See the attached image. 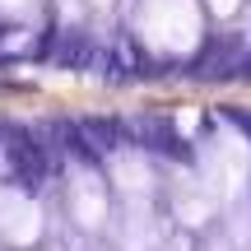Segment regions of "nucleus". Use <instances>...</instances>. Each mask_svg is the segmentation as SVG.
Instances as JSON below:
<instances>
[{
	"instance_id": "obj_5",
	"label": "nucleus",
	"mask_w": 251,
	"mask_h": 251,
	"mask_svg": "<svg viewBox=\"0 0 251 251\" xmlns=\"http://www.w3.org/2000/svg\"><path fill=\"white\" fill-rule=\"evenodd\" d=\"M158 219H153L149 209V196H130V205H126V214L117 219V247L121 251H153L158 247Z\"/></svg>"
},
{
	"instance_id": "obj_6",
	"label": "nucleus",
	"mask_w": 251,
	"mask_h": 251,
	"mask_svg": "<svg viewBox=\"0 0 251 251\" xmlns=\"http://www.w3.org/2000/svg\"><path fill=\"white\" fill-rule=\"evenodd\" d=\"M214 205H219V200H214V191L205 186V177H200V172H196V177H191V172H181V177L172 181V214H177L186 228L205 224V219L214 214Z\"/></svg>"
},
{
	"instance_id": "obj_10",
	"label": "nucleus",
	"mask_w": 251,
	"mask_h": 251,
	"mask_svg": "<svg viewBox=\"0 0 251 251\" xmlns=\"http://www.w3.org/2000/svg\"><path fill=\"white\" fill-rule=\"evenodd\" d=\"M163 251H191V242H186V237H172V242L163 247Z\"/></svg>"
},
{
	"instance_id": "obj_1",
	"label": "nucleus",
	"mask_w": 251,
	"mask_h": 251,
	"mask_svg": "<svg viewBox=\"0 0 251 251\" xmlns=\"http://www.w3.org/2000/svg\"><path fill=\"white\" fill-rule=\"evenodd\" d=\"M200 5L196 0H144L135 14V33L158 56H186L200 47Z\"/></svg>"
},
{
	"instance_id": "obj_4",
	"label": "nucleus",
	"mask_w": 251,
	"mask_h": 251,
	"mask_svg": "<svg viewBox=\"0 0 251 251\" xmlns=\"http://www.w3.org/2000/svg\"><path fill=\"white\" fill-rule=\"evenodd\" d=\"M42 233V209L24 191H0V237L9 247H33Z\"/></svg>"
},
{
	"instance_id": "obj_2",
	"label": "nucleus",
	"mask_w": 251,
	"mask_h": 251,
	"mask_svg": "<svg viewBox=\"0 0 251 251\" xmlns=\"http://www.w3.org/2000/svg\"><path fill=\"white\" fill-rule=\"evenodd\" d=\"M200 177L214 191V200H233L242 196L247 177H251V144L237 130H219L200 153Z\"/></svg>"
},
{
	"instance_id": "obj_9",
	"label": "nucleus",
	"mask_w": 251,
	"mask_h": 251,
	"mask_svg": "<svg viewBox=\"0 0 251 251\" xmlns=\"http://www.w3.org/2000/svg\"><path fill=\"white\" fill-rule=\"evenodd\" d=\"M33 5H37V0H0V14H14L19 19V14H28Z\"/></svg>"
},
{
	"instance_id": "obj_7",
	"label": "nucleus",
	"mask_w": 251,
	"mask_h": 251,
	"mask_svg": "<svg viewBox=\"0 0 251 251\" xmlns=\"http://www.w3.org/2000/svg\"><path fill=\"white\" fill-rule=\"evenodd\" d=\"M112 181H117L126 196H149L153 191V168L140 153H117L112 158Z\"/></svg>"
},
{
	"instance_id": "obj_12",
	"label": "nucleus",
	"mask_w": 251,
	"mask_h": 251,
	"mask_svg": "<svg viewBox=\"0 0 251 251\" xmlns=\"http://www.w3.org/2000/svg\"><path fill=\"white\" fill-rule=\"evenodd\" d=\"M89 5H93V9H112V0H89Z\"/></svg>"
},
{
	"instance_id": "obj_8",
	"label": "nucleus",
	"mask_w": 251,
	"mask_h": 251,
	"mask_svg": "<svg viewBox=\"0 0 251 251\" xmlns=\"http://www.w3.org/2000/svg\"><path fill=\"white\" fill-rule=\"evenodd\" d=\"M205 9H209L214 19H233L237 9H242V0H205Z\"/></svg>"
},
{
	"instance_id": "obj_3",
	"label": "nucleus",
	"mask_w": 251,
	"mask_h": 251,
	"mask_svg": "<svg viewBox=\"0 0 251 251\" xmlns=\"http://www.w3.org/2000/svg\"><path fill=\"white\" fill-rule=\"evenodd\" d=\"M112 214V200H107V186L93 168H75L70 172V219L84 228V233H98Z\"/></svg>"
},
{
	"instance_id": "obj_11",
	"label": "nucleus",
	"mask_w": 251,
	"mask_h": 251,
	"mask_svg": "<svg viewBox=\"0 0 251 251\" xmlns=\"http://www.w3.org/2000/svg\"><path fill=\"white\" fill-rule=\"evenodd\" d=\"M209 251H237L233 242H214V247H209Z\"/></svg>"
}]
</instances>
